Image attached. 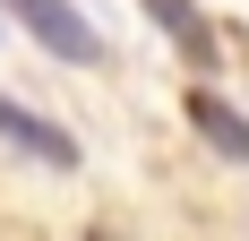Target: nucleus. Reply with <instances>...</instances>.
I'll return each instance as SVG.
<instances>
[{"label": "nucleus", "mask_w": 249, "mask_h": 241, "mask_svg": "<svg viewBox=\"0 0 249 241\" xmlns=\"http://www.w3.org/2000/svg\"><path fill=\"white\" fill-rule=\"evenodd\" d=\"M0 138L18 146V155H35V164H60V172L77 164V138H69V129H52L43 112H26L18 95H0Z\"/></svg>", "instance_id": "nucleus-2"}, {"label": "nucleus", "mask_w": 249, "mask_h": 241, "mask_svg": "<svg viewBox=\"0 0 249 241\" xmlns=\"http://www.w3.org/2000/svg\"><path fill=\"white\" fill-rule=\"evenodd\" d=\"M189 129H198V138L215 146L224 164H249V120L232 112L224 95H206V86H198V95H189Z\"/></svg>", "instance_id": "nucleus-3"}, {"label": "nucleus", "mask_w": 249, "mask_h": 241, "mask_svg": "<svg viewBox=\"0 0 249 241\" xmlns=\"http://www.w3.org/2000/svg\"><path fill=\"white\" fill-rule=\"evenodd\" d=\"M138 9H146V18L163 26V35H172L189 60H215V26H206V9H198V0H138Z\"/></svg>", "instance_id": "nucleus-4"}, {"label": "nucleus", "mask_w": 249, "mask_h": 241, "mask_svg": "<svg viewBox=\"0 0 249 241\" xmlns=\"http://www.w3.org/2000/svg\"><path fill=\"white\" fill-rule=\"evenodd\" d=\"M0 9H9V18H18L26 35L52 52V60H103V35L77 18L69 0H0Z\"/></svg>", "instance_id": "nucleus-1"}]
</instances>
